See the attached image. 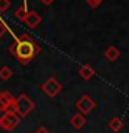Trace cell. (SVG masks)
Here are the masks:
<instances>
[{"mask_svg":"<svg viewBox=\"0 0 129 133\" xmlns=\"http://www.w3.org/2000/svg\"><path fill=\"white\" fill-rule=\"evenodd\" d=\"M11 6L10 0H0V12H6Z\"/></svg>","mask_w":129,"mask_h":133,"instance_id":"cell-15","label":"cell"},{"mask_svg":"<svg viewBox=\"0 0 129 133\" xmlns=\"http://www.w3.org/2000/svg\"><path fill=\"white\" fill-rule=\"evenodd\" d=\"M11 76H12V69L10 66L4 65L0 68V79H2V81H8Z\"/></svg>","mask_w":129,"mask_h":133,"instance_id":"cell-12","label":"cell"},{"mask_svg":"<svg viewBox=\"0 0 129 133\" xmlns=\"http://www.w3.org/2000/svg\"><path fill=\"white\" fill-rule=\"evenodd\" d=\"M10 53L21 64L25 65L29 61H32L35 57L39 56L40 46L28 33H24V35L14 37V42L10 44Z\"/></svg>","mask_w":129,"mask_h":133,"instance_id":"cell-1","label":"cell"},{"mask_svg":"<svg viewBox=\"0 0 129 133\" xmlns=\"http://www.w3.org/2000/svg\"><path fill=\"white\" fill-rule=\"evenodd\" d=\"M12 103H14V97L10 91H0V111L6 112L11 110Z\"/></svg>","mask_w":129,"mask_h":133,"instance_id":"cell-7","label":"cell"},{"mask_svg":"<svg viewBox=\"0 0 129 133\" xmlns=\"http://www.w3.org/2000/svg\"><path fill=\"white\" fill-rule=\"evenodd\" d=\"M40 2H42L43 6H51V4L54 3V0H40Z\"/></svg>","mask_w":129,"mask_h":133,"instance_id":"cell-18","label":"cell"},{"mask_svg":"<svg viewBox=\"0 0 129 133\" xmlns=\"http://www.w3.org/2000/svg\"><path fill=\"white\" fill-rule=\"evenodd\" d=\"M33 108H35V103L31 100V97L27 96L25 93H21L17 98H14L11 110L17 112L22 118V116H27L31 114V111H33Z\"/></svg>","mask_w":129,"mask_h":133,"instance_id":"cell-2","label":"cell"},{"mask_svg":"<svg viewBox=\"0 0 129 133\" xmlns=\"http://www.w3.org/2000/svg\"><path fill=\"white\" fill-rule=\"evenodd\" d=\"M78 74H79V76H81L82 79H85V81H89V79H92V78L94 76L96 71H94V68H93L92 65L85 64V65H82L81 68H79Z\"/></svg>","mask_w":129,"mask_h":133,"instance_id":"cell-9","label":"cell"},{"mask_svg":"<svg viewBox=\"0 0 129 133\" xmlns=\"http://www.w3.org/2000/svg\"><path fill=\"white\" fill-rule=\"evenodd\" d=\"M22 22L27 25L28 28L35 29L36 26H39V25H40V22H42V17L37 14L36 11H28L27 15H25V18L22 19Z\"/></svg>","mask_w":129,"mask_h":133,"instance_id":"cell-6","label":"cell"},{"mask_svg":"<svg viewBox=\"0 0 129 133\" xmlns=\"http://www.w3.org/2000/svg\"><path fill=\"white\" fill-rule=\"evenodd\" d=\"M104 56H106V58L108 61H115V60H118V57L121 56V53H119V50L117 49L115 46H110V47L106 50Z\"/></svg>","mask_w":129,"mask_h":133,"instance_id":"cell-11","label":"cell"},{"mask_svg":"<svg viewBox=\"0 0 129 133\" xmlns=\"http://www.w3.org/2000/svg\"><path fill=\"white\" fill-rule=\"evenodd\" d=\"M75 108L79 111V114L87 115V114H90V112L96 108V101L90 97V96L85 94V96H82V97H79L76 100V103H75Z\"/></svg>","mask_w":129,"mask_h":133,"instance_id":"cell-5","label":"cell"},{"mask_svg":"<svg viewBox=\"0 0 129 133\" xmlns=\"http://www.w3.org/2000/svg\"><path fill=\"white\" fill-rule=\"evenodd\" d=\"M40 90L43 91V93L47 96V97L54 98L56 96H58V94L61 93L62 85H61V83L58 82L54 76H51V78H49L47 81H44V82L40 85Z\"/></svg>","mask_w":129,"mask_h":133,"instance_id":"cell-4","label":"cell"},{"mask_svg":"<svg viewBox=\"0 0 129 133\" xmlns=\"http://www.w3.org/2000/svg\"><path fill=\"white\" fill-rule=\"evenodd\" d=\"M20 122H21V116L12 110L6 111L0 116V128L3 130H12V129H15L18 126Z\"/></svg>","mask_w":129,"mask_h":133,"instance_id":"cell-3","label":"cell"},{"mask_svg":"<svg viewBox=\"0 0 129 133\" xmlns=\"http://www.w3.org/2000/svg\"><path fill=\"white\" fill-rule=\"evenodd\" d=\"M69 125H71V126H72L74 129H82V128L86 125V118H85V115L79 114V112L74 114L72 116H71V119H69Z\"/></svg>","mask_w":129,"mask_h":133,"instance_id":"cell-8","label":"cell"},{"mask_svg":"<svg viewBox=\"0 0 129 133\" xmlns=\"http://www.w3.org/2000/svg\"><path fill=\"white\" fill-rule=\"evenodd\" d=\"M8 32V28H7V25H6V22L0 18V40L3 39L4 36H6V33Z\"/></svg>","mask_w":129,"mask_h":133,"instance_id":"cell-14","label":"cell"},{"mask_svg":"<svg viewBox=\"0 0 129 133\" xmlns=\"http://www.w3.org/2000/svg\"><path fill=\"white\" fill-rule=\"evenodd\" d=\"M101 2H103V0H86V3L89 4L92 8H97L100 4H101Z\"/></svg>","mask_w":129,"mask_h":133,"instance_id":"cell-16","label":"cell"},{"mask_svg":"<svg viewBox=\"0 0 129 133\" xmlns=\"http://www.w3.org/2000/svg\"><path fill=\"white\" fill-rule=\"evenodd\" d=\"M35 133H50V132H49L44 126H40V128H37L36 130H35Z\"/></svg>","mask_w":129,"mask_h":133,"instance_id":"cell-17","label":"cell"},{"mask_svg":"<svg viewBox=\"0 0 129 133\" xmlns=\"http://www.w3.org/2000/svg\"><path fill=\"white\" fill-rule=\"evenodd\" d=\"M108 128L111 129L112 132H115V133H118L122 130V128H124V122H122V119L118 118V116H114L110 122H108Z\"/></svg>","mask_w":129,"mask_h":133,"instance_id":"cell-10","label":"cell"},{"mask_svg":"<svg viewBox=\"0 0 129 133\" xmlns=\"http://www.w3.org/2000/svg\"><path fill=\"white\" fill-rule=\"evenodd\" d=\"M27 12H28L27 6H20V7L14 11V15H15V18H18L20 21H22V19L25 18V15H27Z\"/></svg>","mask_w":129,"mask_h":133,"instance_id":"cell-13","label":"cell"}]
</instances>
